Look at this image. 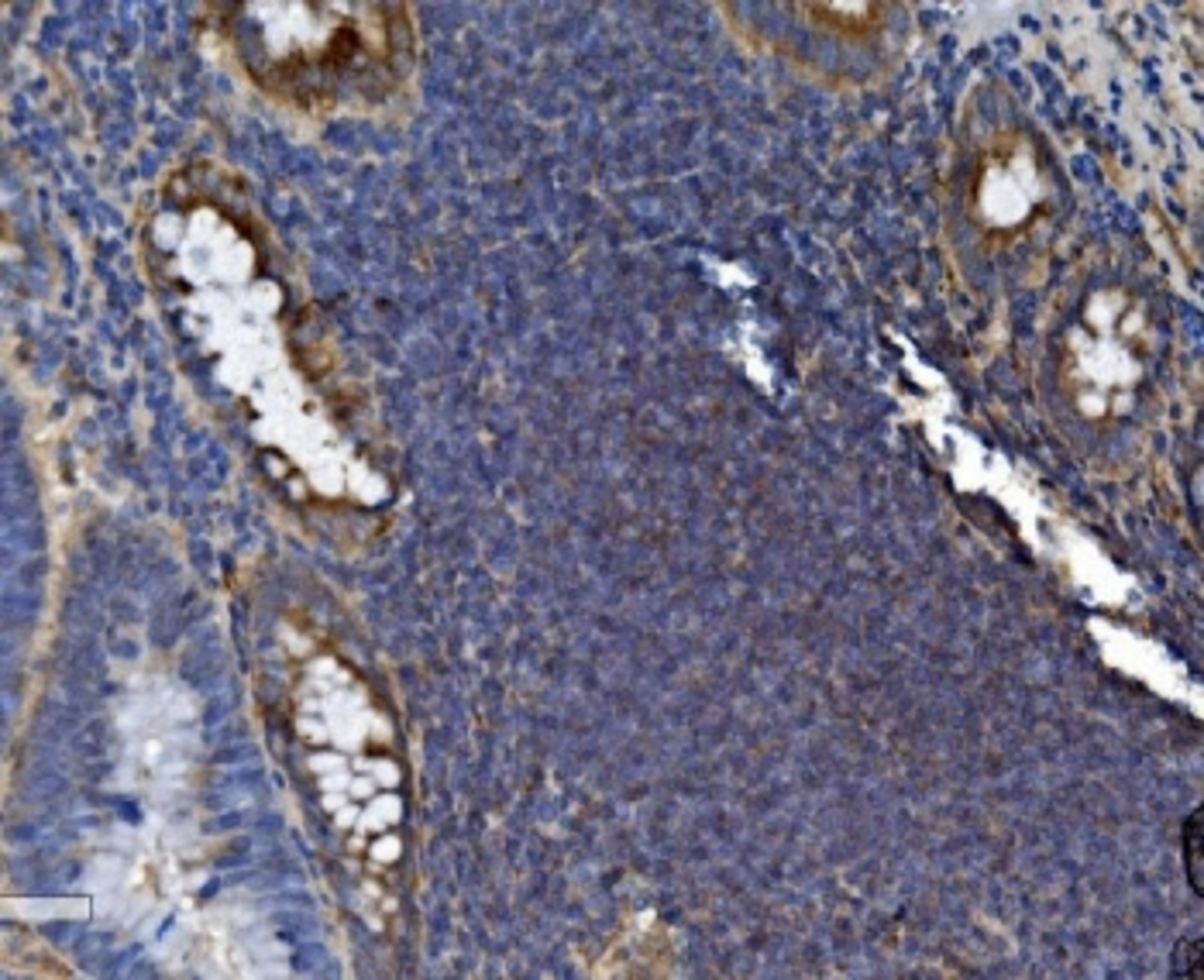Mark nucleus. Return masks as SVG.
<instances>
[{"mask_svg": "<svg viewBox=\"0 0 1204 980\" xmlns=\"http://www.w3.org/2000/svg\"><path fill=\"white\" fill-rule=\"evenodd\" d=\"M224 56L259 94L306 117L386 107L406 87L416 59L406 4H244L204 7Z\"/></svg>", "mask_w": 1204, "mask_h": 980, "instance_id": "nucleus-1", "label": "nucleus"}, {"mask_svg": "<svg viewBox=\"0 0 1204 980\" xmlns=\"http://www.w3.org/2000/svg\"><path fill=\"white\" fill-rule=\"evenodd\" d=\"M1173 974L1177 977H1201V960H1204V939H1181V946L1173 953Z\"/></svg>", "mask_w": 1204, "mask_h": 980, "instance_id": "nucleus-3", "label": "nucleus"}, {"mask_svg": "<svg viewBox=\"0 0 1204 980\" xmlns=\"http://www.w3.org/2000/svg\"><path fill=\"white\" fill-rule=\"evenodd\" d=\"M1204 840H1201V812H1194L1184 825V860H1188V877L1194 895H1204Z\"/></svg>", "mask_w": 1204, "mask_h": 980, "instance_id": "nucleus-2", "label": "nucleus"}]
</instances>
